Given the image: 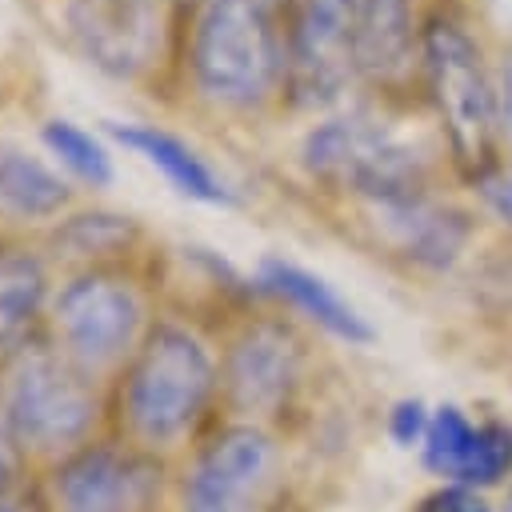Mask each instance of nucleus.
I'll return each instance as SVG.
<instances>
[{"label": "nucleus", "mask_w": 512, "mask_h": 512, "mask_svg": "<svg viewBox=\"0 0 512 512\" xmlns=\"http://www.w3.org/2000/svg\"><path fill=\"white\" fill-rule=\"evenodd\" d=\"M212 388H216V368L200 336L180 324L152 328L136 348L120 392V408L132 440L148 452L184 440L200 420Z\"/></svg>", "instance_id": "nucleus-1"}, {"label": "nucleus", "mask_w": 512, "mask_h": 512, "mask_svg": "<svg viewBox=\"0 0 512 512\" xmlns=\"http://www.w3.org/2000/svg\"><path fill=\"white\" fill-rule=\"evenodd\" d=\"M0 408L16 452L60 460L88 444V432L100 416L92 376L44 344L16 348L0 384Z\"/></svg>", "instance_id": "nucleus-2"}, {"label": "nucleus", "mask_w": 512, "mask_h": 512, "mask_svg": "<svg viewBox=\"0 0 512 512\" xmlns=\"http://www.w3.org/2000/svg\"><path fill=\"white\" fill-rule=\"evenodd\" d=\"M284 68L276 0H204L192 28V76L216 104H260Z\"/></svg>", "instance_id": "nucleus-3"}, {"label": "nucleus", "mask_w": 512, "mask_h": 512, "mask_svg": "<svg viewBox=\"0 0 512 512\" xmlns=\"http://www.w3.org/2000/svg\"><path fill=\"white\" fill-rule=\"evenodd\" d=\"M52 324L60 332L64 356L80 372L96 376L136 356V348L144 344V300L124 276L84 272L60 288L52 304Z\"/></svg>", "instance_id": "nucleus-4"}, {"label": "nucleus", "mask_w": 512, "mask_h": 512, "mask_svg": "<svg viewBox=\"0 0 512 512\" xmlns=\"http://www.w3.org/2000/svg\"><path fill=\"white\" fill-rule=\"evenodd\" d=\"M304 164L308 172L344 184L368 196L372 204L416 192V176H420L416 152L392 128L368 116H340L312 128L304 140Z\"/></svg>", "instance_id": "nucleus-5"}, {"label": "nucleus", "mask_w": 512, "mask_h": 512, "mask_svg": "<svg viewBox=\"0 0 512 512\" xmlns=\"http://www.w3.org/2000/svg\"><path fill=\"white\" fill-rule=\"evenodd\" d=\"M424 68L452 148L472 164L488 156L496 128V96L484 76L476 44L456 24H432L424 32Z\"/></svg>", "instance_id": "nucleus-6"}, {"label": "nucleus", "mask_w": 512, "mask_h": 512, "mask_svg": "<svg viewBox=\"0 0 512 512\" xmlns=\"http://www.w3.org/2000/svg\"><path fill=\"white\" fill-rule=\"evenodd\" d=\"M156 492V460L120 444H84L52 472V496L60 512H148Z\"/></svg>", "instance_id": "nucleus-7"}, {"label": "nucleus", "mask_w": 512, "mask_h": 512, "mask_svg": "<svg viewBox=\"0 0 512 512\" xmlns=\"http://www.w3.org/2000/svg\"><path fill=\"white\" fill-rule=\"evenodd\" d=\"M268 480L272 440L252 424L224 428L192 460L180 488V512H256Z\"/></svg>", "instance_id": "nucleus-8"}, {"label": "nucleus", "mask_w": 512, "mask_h": 512, "mask_svg": "<svg viewBox=\"0 0 512 512\" xmlns=\"http://www.w3.org/2000/svg\"><path fill=\"white\" fill-rule=\"evenodd\" d=\"M360 0H296L292 20V76L304 100H332L352 60V28Z\"/></svg>", "instance_id": "nucleus-9"}, {"label": "nucleus", "mask_w": 512, "mask_h": 512, "mask_svg": "<svg viewBox=\"0 0 512 512\" xmlns=\"http://www.w3.org/2000/svg\"><path fill=\"white\" fill-rule=\"evenodd\" d=\"M424 468L460 488L496 484L512 468V428L504 424H472L456 404L432 408L424 444Z\"/></svg>", "instance_id": "nucleus-10"}, {"label": "nucleus", "mask_w": 512, "mask_h": 512, "mask_svg": "<svg viewBox=\"0 0 512 512\" xmlns=\"http://www.w3.org/2000/svg\"><path fill=\"white\" fill-rule=\"evenodd\" d=\"M300 380V344L280 324H252L236 336L224 368L228 396L240 412H276Z\"/></svg>", "instance_id": "nucleus-11"}, {"label": "nucleus", "mask_w": 512, "mask_h": 512, "mask_svg": "<svg viewBox=\"0 0 512 512\" xmlns=\"http://www.w3.org/2000/svg\"><path fill=\"white\" fill-rule=\"evenodd\" d=\"M72 28L84 40L88 56L104 68L132 72L144 68L156 44V12L152 4L128 0H76Z\"/></svg>", "instance_id": "nucleus-12"}, {"label": "nucleus", "mask_w": 512, "mask_h": 512, "mask_svg": "<svg viewBox=\"0 0 512 512\" xmlns=\"http://www.w3.org/2000/svg\"><path fill=\"white\" fill-rule=\"evenodd\" d=\"M376 220L380 228L392 236V244L420 260V264H452L460 244H464V216L452 212V208H440L432 200H424L420 192H404V196H388V200H376Z\"/></svg>", "instance_id": "nucleus-13"}, {"label": "nucleus", "mask_w": 512, "mask_h": 512, "mask_svg": "<svg viewBox=\"0 0 512 512\" xmlns=\"http://www.w3.org/2000/svg\"><path fill=\"white\" fill-rule=\"evenodd\" d=\"M112 140H120L124 148L140 152L152 168L164 172V180L188 196V200H200V204H232V192L228 184L208 168L204 156H196L180 136L156 128V124H120V120H108L104 124Z\"/></svg>", "instance_id": "nucleus-14"}, {"label": "nucleus", "mask_w": 512, "mask_h": 512, "mask_svg": "<svg viewBox=\"0 0 512 512\" xmlns=\"http://www.w3.org/2000/svg\"><path fill=\"white\" fill-rule=\"evenodd\" d=\"M260 288L288 300L296 312H304L308 320H316L324 332L348 340V344H364L372 340V328L364 324V316L328 284L320 280L316 272L300 268V264H288V260H264L260 264Z\"/></svg>", "instance_id": "nucleus-15"}, {"label": "nucleus", "mask_w": 512, "mask_h": 512, "mask_svg": "<svg viewBox=\"0 0 512 512\" xmlns=\"http://www.w3.org/2000/svg\"><path fill=\"white\" fill-rule=\"evenodd\" d=\"M412 12L408 0H360L352 28V60L368 76H396L408 64Z\"/></svg>", "instance_id": "nucleus-16"}, {"label": "nucleus", "mask_w": 512, "mask_h": 512, "mask_svg": "<svg viewBox=\"0 0 512 512\" xmlns=\"http://www.w3.org/2000/svg\"><path fill=\"white\" fill-rule=\"evenodd\" d=\"M68 204V184L36 156L0 144V216L4 220H48Z\"/></svg>", "instance_id": "nucleus-17"}, {"label": "nucleus", "mask_w": 512, "mask_h": 512, "mask_svg": "<svg viewBox=\"0 0 512 512\" xmlns=\"http://www.w3.org/2000/svg\"><path fill=\"white\" fill-rule=\"evenodd\" d=\"M44 288H48L44 264L28 248L0 252V352L24 344V332L32 328L44 304Z\"/></svg>", "instance_id": "nucleus-18"}, {"label": "nucleus", "mask_w": 512, "mask_h": 512, "mask_svg": "<svg viewBox=\"0 0 512 512\" xmlns=\"http://www.w3.org/2000/svg\"><path fill=\"white\" fill-rule=\"evenodd\" d=\"M40 136H44L48 152H52L76 180H84V184H92V188H104V184L112 180V160H108V152H104L100 140H96L92 132H84L80 124H72V120H48V124L40 128Z\"/></svg>", "instance_id": "nucleus-19"}, {"label": "nucleus", "mask_w": 512, "mask_h": 512, "mask_svg": "<svg viewBox=\"0 0 512 512\" xmlns=\"http://www.w3.org/2000/svg\"><path fill=\"white\" fill-rule=\"evenodd\" d=\"M132 236H136V224L128 216H112V212H84V216H72L60 228V244L72 256L120 252V248H128Z\"/></svg>", "instance_id": "nucleus-20"}, {"label": "nucleus", "mask_w": 512, "mask_h": 512, "mask_svg": "<svg viewBox=\"0 0 512 512\" xmlns=\"http://www.w3.org/2000/svg\"><path fill=\"white\" fill-rule=\"evenodd\" d=\"M428 420L432 412L420 404V400H400L392 412H388V432L400 448H412V444H424V432H428Z\"/></svg>", "instance_id": "nucleus-21"}, {"label": "nucleus", "mask_w": 512, "mask_h": 512, "mask_svg": "<svg viewBox=\"0 0 512 512\" xmlns=\"http://www.w3.org/2000/svg\"><path fill=\"white\" fill-rule=\"evenodd\" d=\"M412 512H488V504L476 496V488H460V484H444L432 496H424Z\"/></svg>", "instance_id": "nucleus-22"}, {"label": "nucleus", "mask_w": 512, "mask_h": 512, "mask_svg": "<svg viewBox=\"0 0 512 512\" xmlns=\"http://www.w3.org/2000/svg\"><path fill=\"white\" fill-rule=\"evenodd\" d=\"M480 192H484L488 208H492L504 224H512V168H488V172L480 176Z\"/></svg>", "instance_id": "nucleus-23"}, {"label": "nucleus", "mask_w": 512, "mask_h": 512, "mask_svg": "<svg viewBox=\"0 0 512 512\" xmlns=\"http://www.w3.org/2000/svg\"><path fill=\"white\" fill-rule=\"evenodd\" d=\"M0 512H40L28 496H20V492H4L0 496Z\"/></svg>", "instance_id": "nucleus-24"}, {"label": "nucleus", "mask_w": 512, "mask_h": 512, "mask_svg": "<svg viewBox=\"0 0 512 512\" xmlns=\"http://www.w3.org/2000/svg\"><path fill=\"white\" fill-rule=\"evenodd\" d=\"M500 116H504V128L512 132V72H504V108H500Z\"/></svg>", "instance_id": "nucleus-25"}, {"label": "nucleus", "mask_w": 512, "mask_h": 512, "mask_svg": "<svg viewBox=\"0 0 512 512\" xmlns=\"http://www.w3.org/2000/svg\"><path fill=\"white\" fill-rule=\"evenodd\" d=\"M128 4H152V0H128Z\"/></svg>", "instance_id": "nucleus-26"}, {"label": "nucleus", "mask_w": 512, "mask_h": 512, "mask_svg": "<svg viewBox=\"0 0 512 512\" xmlns=\"http://www.w3.org/2000/svg\"><path fill=\"white\" fill-rule=\"evenodd\" d=\"M504 512H512V500H508V508H504Z\"/></svg>", "instance_id": "nucleus-27"}]
</instances>
